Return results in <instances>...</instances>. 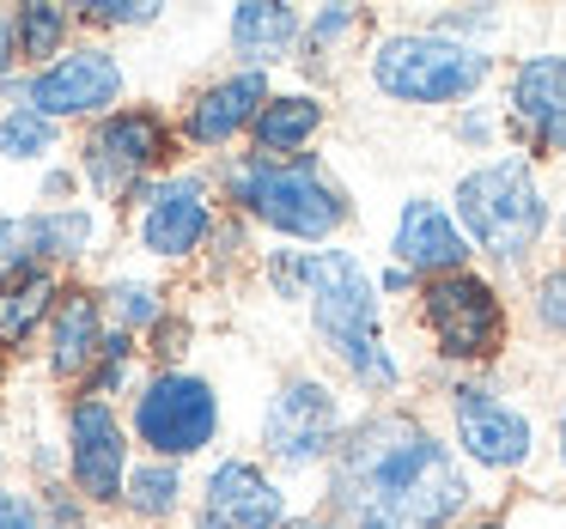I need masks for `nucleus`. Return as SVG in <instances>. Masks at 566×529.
<instances>
[{"label":"nucleus","mask_w":566,"mask_h":529,"mask_svg":"<svg viewBox=\"0 0 566 529\" xmlns=\"http://www.w3.org/2000/svg\"><path fill=\"white\" fill-rule=\"evenodd\" d=\"M354 25H359L354 7H329V13H317V19H311V50H317V55H323V50H335V43H342Z\"/></svg>","instance_id":"obj_30"},{"label":"nucleus","mask_w":566,"mask_h":529,"mask_svg":"<svg viewBox=\"0 0 566 529\" xmlns=\"http://www.w3.org/2000/svg\"><path fill=\"white\" fill-rule=\"evenodd\" d=\"M451 426H457V451L481 468H524L536 426L530 414H517L505 395H493L488 383H457L451 390Z\"/></svg>","instance_id":"obj_10"},{"label":"nucleus","mask_w":566,"mask_h":529,"mask_svg":"<svg viewBox=\"0 0 566 529\" xmlns=\"http://www.w3.org/2000/svg\"><path fill=\"white\" fill-rule=\"evenodd\" d=\"M0 152L7 159H43V152H55V123L38 116L31 104H19V110L0 116Z\"/></svg>","instance_id":"obj_25"},{"label":"nucleus","mask_w":566,"mask_h":529,"mask_svg":"<svg viewBox=\"0 0 566 529\" xmlns=\"http://www.w3.org/2000/svg\"><path fill=\"white\" fill-rule=\"evenodd\" d=\"M298 31H305V19H298L293 7L250 0V7H238V13H232V50L250 62V74H262L269 62H286V55H293Z\"/></svg>","instance_id":"obj_19"},{"label":"nucleus","mask_w":566,"mask_h":529,"mask_svg":"<svg viewBox=\"0 0 566 529\" xmlns=\"http://www.w3.org/2000/svg\"><path fill=\"white\" fill-rule=\"evenodd\" d=\"M262 104H269V74H250L244 67V74H232V80H213V86L189 104L184 135L196 140V147H226V140H238L244 128H256Z\"/></svg>","instance_id":"obj_17"},{"label":"nucleus","mask_w":566,"mask_h":529,"mask_svg":"<svg viewBox=\"0 0 566 529\" xmlns=\"http://www.w3.org/2000/svg\"><path fill=\"white\" fill-rule=\"evenodd\" d=\"M536 317L548 322L554 335H566V268H554L548 281L536 286Z\"/></svg>","instance_id":"obj_29"},{"label":"nucleus","mask_w":566,"mask_h":529,"mask_svg":"<svg viewBox=\"0 0 566 529\" xmlns=\"http://www.w3.org/2000/svg\"><path fill=\"white\" fill-rule=\"evenodd\" d=\"M19 62V31H13V13H0V74H13Z\"/></svg>","instance_id":"obj_32"},{"label":"nucleus","mask_w":566,"mask_h":529,"mask_svg":"<svg viewBox=\"0 0 566 529\" xmlns=\"http://www.w3.org/2000/svg\"><path fill=\"white\" fill-rule=\"evenodd\" d=\"M396 262L420 281H439V274H463L469 268V237L439 201L415 195L402 201V220H396V237H390Z\"/></svg>","instance_id":"obj_15"},{"label":"nucleus","mask_w":566,"mask_h":529,"mask_svg":"<svg viewBox=\"0 0 566 529\" xmlns=\"http://www.w3.org/2000/svg\"><path fill=\"white\" fill-rule=\"evenodd\" d=\"M201 529H213V523H208V517H201Z\"/></svg>","instance_id":"obj_37"},{"label":"nucleus","mask_w":566,"mask_h":529,"mask_svg":"<svg viewBox=\"0 0 566 529\" xmlns=\"http://www.w3.org/2000/svg\"><path fill=\"white\" fill-rule=\"evenodd\" d=\"M286 529H342V523H335V517H329V523H323V517H293Z\"/></svg>","instance_id":"obj_34"},{"label":"nucleus","mask_w":566,"mask_h":529,"mask_svg":"<svg viewBox=\"0 0 566 529\" xmlns=\"http://www.w3.org/2000/svg\"><path fill=\"white\" fill-rule=\"evenodd\" d=\"M342 529H451L469 511V468L408 414H366L329 456Z\"/></svg>","instance_id":"obj_1"},{"label":"nucleus","mask_w":566,"mask_h":529,"mask_svg":"<svg viewBox=\"0 0 566 529\" xmlns=\"http://www.w3.org/2000/svg\"><path fill=\"white\" fill-rule=\"evenodd\" d=\"M457 225L463 237L500 268L530 262L536 237L548 232V201L536 189V171L524 159H493L457 177Z\"/></svg>","instance_id":"obj_4"},{"label":"nucleus","mask_w":566,"mask_h":529,"mask_svg":"<svg viewBox=\"0 0 566 529\" xmlns=\"http://www.w3.org/2000/svg\"><path fill=\"white\" fill-rule=\"evenodd\" d=\"M262 444L286 468H311L323 456H335V444H342V402H335V390L323 378H286L274 390L269 414H262Z\"/></svg>","instance_id":"obj_8"},{"label":"nucleus","mask_w":566,"mask_h":529,"mask_svg":"<svg viewBox=\"0 0 566 529\" xmlns=\"http://www.w3.org/2000/svg\"><path fill=\"white\" fill-rule=\"evenodd\" d=\"M80 19L86 25H153L159 19V7H147V0H92V7H80Z\"/></svg>","instance_id":"obj_27"},{"label":"nucleus","mask_w":566,"mask_h":529,"mask_svg":"<svg viewBox=\"0 0 566 529\" xmlns=\"http://www.w3.org/2000/svg\"><path fill=\"white\" fill-rule=\"evenodd\" d=\"M408 286H415V274H408L402 262H396V268H390V274H384V281H378V293H408Z\"/></svg>","instance_id":"obj_33"},{"label":"nucleus","mask_w":566,"mask_h":529,"mask_svg":"<svg viewBox=\"0 0 566 529\" xmlns=\"http://www.w3.org/2000/svg\"><path fill=\"white\" fill-rule=\"evenodd\" d=\"M104 310L92 293H62V305H55L50 317V366L55 378H86L92 366L104 359Z\"/></svg>","instance_id":"obj_18"},{"label":"nucleus","mask_w":566,"mask_h":529,"mask_svg":"<svg viewBox=\"0 0 566 529\" xmlns=\"http://www.w3.org/2000/svg\"><path fill=\"white\" fill-rule=\"evenodd\" d=\"M560 468H566V408H560Z\"/></svg>","instance_id":"obj_35"},{"label":"nucleus","mask_w":566,"mask_h":529,"mask_svg":"<svg viewBox=\"0 0 566 529\" xmlns=\"http://www.w3.org/2000/svg\"><path fill=\"white\" fill-rule=\"evenodd\" d=\"M19 31V62H62V43H67V7H19L13 13Z\"/></svg>","instance_id":"obj_23"},{"label":"nucleus","mask_w":566,"mask_h":529,"mask_svg":"<svg viewBox=\"0 0 566 529\" xmlns=\"http://www.w3.org/2000/svg\"><path fill=\"white\" fill-rule=\"evenodd\" d=\"M111 310L128 335V329H140V322H159V293L140 286V281H123V286H111Z\"/></svg>","instance_id":"obj_26"},{"label":"nucleus","mask_w":566,"mask_h":529,"mask_svg":"<svg viewBox=\"0 0 566 529\" xmlns=\"http://www.w3.org/2000/svg\"><path fill=\"white\" fill-rule=\"evenodd\" d=\"M493 55L439 31H390L371 50V86L390 104H463L488 86Z\"/></svg>","instance_id":"obj_5"},{"label":"nucleus","mask_w":566,"mask_h":529,"mask_svg":"<svg viewBox=\"0 0 566 529\" xmlns=\"http://www.w3.org/2000/svg\"><path fill=\"white\" fill-rule=\"evenodd\" d=\"M67 475L98 505H116L128 487V432L98 395L67 408Z\"/></svg>","instance_id":"obj_11"},{"label":"nucleus","mask_w":566,"mask_h":529,"mask_svg":"<svg viewBox=\"0 0 566 529\" xmlns=\"http://www.w3.org/2000/svg\"><path fill=\"white\" fill-rule=\"evenodd\" d=\"M31 268V237H25V220H0V286L13 274Z\"/></svg>","instance_id":"obj_28"},{"label":"nucleus","mask_w":566,"mask_h":529,"mask_svg":"<svg viewBox=\"0 0 566 529\" xmlns=\"http://www.w3.org/2000/svg\"><path fill=\"white\" fill-rule=\"evenodd\" d=\"M0 529H43V511L25 499V493L0 487Z\"/></svg>","instance_id":"obj_31"},{"label":"nucleus","mask_w":566,"mask_h":529,"mask_svg":"<svg viewBox=\"0 0 566 529\" xmlns=\"http://www.w3.org/2000/svg\"><path fill=\"white\" fill-rule=\"evenodd\" d=\"M226 195L269 232L305 237V244H323L347 225V195L311 152H298V159H256L250 152V159L226 165Z\"/></svg>","instance_id":"obj_3"},{"label":"nucleus","mask_w":566,"mask_h":529,"mask_svg":"<svg viewBox=\"0 0 566 529\" xmlns=\"http://www.w3.org/2000/svg\"><path fill=\"white\" fill-rule=\"evenodd\" d=\"M317 128H323V104L311 92H281V98L262 104L250 140H256V159H298Z\"/></svg>","instance_id":"obj_20"},{"label":"nucleus","mask_w":566,"mask_h":529,"mask_svg":"<svg viewBox=\"0 0 566 529\" xmlns=\"http://www.w3.org/2000/svg\"><path fill=\"white\" fill-rule=\"evenodd\" d=\"M451 529H505V523H451Z\"/></svg>","instance_id":"obj_36"},{"label":"nucleus","mask_w":566,"mask_h":529,"mask_svg":"<svg viewBox=\"0 0 566 529\" xmlns=\"http://www.w3.org/2000/svg\"><path fill=\"white\" fill-rule=\"evenodd\" d=\"M274 286L286 298H305L311 322H317L323 347L354 371L359 390L390 395L402 383L390 347H384V322H378V281L354 250H311V256L274 262Z\"/></svg>","instance_id":"obj_2"},{"label":"nucleus","mask_w":566,"mask_h":529,"mask_svg":"<svg viewBox=\"0 0 566 529\" xmlns=\"http://www.w3.org/2000/svg\"><path fill=\"white\" fill-rule=\"evenodd\" d=\"M116 98H123V62L111 50H98V43H80L62 62L38 67L25 80V104L38 116H50V123H62V116H98Z\"/></svg>","instance_id":"obj_9"},{"label":"nucleus","mask_w":566,"mask_h":529,"mask_svg":"<svg viewBox=\"0 0 566 529\" xmlns=\"http://www.w3.org/2000/svg\"><path fill=\"white\" fill-rule=\"evenodd\" d=\"M213 232V201L201 177H165L147 195V213H140V244L159 262H184L201 250V237Z\"/></svg>","instance_id":"obj_14"},{"label":"nucleus","mask_w":566,"mask_h":529,"mask_svg":"<svg viewBox=\"0 0 566 529\" xmlns=\"http://www.w3.org/2000/svg\"><path fill=\"white\" fill-rule=\"evenodd\" d=\"M55 305H62L55 274H43V268L13 274V281L0 286V347H25L31 329H38L43 317H55Z\"/></svg>","instance_id":"obj_21"},{"label":"nucleus","mask_w":566,"mask_h":529,"mask_svg":"<svg viewBox=\"0 0 566 529\" xmlns=\"http://www.w3.org/2000/svg\"><path fill=\"white\" fill-rule=\"evenodd\" d=\"M171 159V128L153 110H116L98 123V135L86 140V171L104 195H123L140 183V171Z\"/></svg>","instance_id":"obj_12"},{"label":"nucleus","mask_w":566,"mask_h":529,"mask_svg":"<svg viewBox=\"0 0 566 529\" xmlns=\"http://www.w3.org/2000/svg\"><path fill=\"white\" fill-rule=\"evenodd\" d=\"M208 523L213 529H286V493L256 463L232 456L208 475Z\"/></svg>","instance_id":"obj_16"},{"label":"nucleus","mask_w":566,"mask_h":529,"mask_svg":"<svg viewBox=\"0 0 566 529\" xmlns=\"http://www.w3.org/2000/svg\"><path fill=\"white\" fill-rule=\"evenodd\" d=\"M123 499H128V511H140V517H171V511H177V499H184V475H177V463L128 468Z\"/></svg>","instance_id":"obj_24"},{"label":"nucleus","mask_w":566,"mask_h":529,"mask_svg":"<svg viewBox=\"0 0 566 529\" xmlns=\"http://www.w3.org/2000/svg\"><path fill=\"white\" fill-rule=\"evenodd\" d=\"M420 322H427L432 347L444 359H463L481 366L505 347V305L481 274H439V281H420Z\"/></svg>","instance_id":"obj_6"},{"label":"nucleus","mask_w":566,"mask_h":529,"mask_svg":"<svg viewBox=\"0 0 566 529\" xmlns=\"http://www.w3.org/2000/svg\"><path fill=\"white\" fill-rule=\"evenodd\" d=\"M505 128L517 135V147L566 159V55H530L512 67Z\"/></svg>","instance_id":"obj_13"},{"label":"nucleus","mask_w":566,"mask_h":529,"mask_svg":"<svg viewBox=\"0 0 566 529\" xmlns=\"http://www.w3.org/2000/svg\"><path fill=\"white\" fill-rule=\"evenodd\" d=\"M25 237H31V256H43V262H74V256H86V244H92V213H86V208L31 213V220H25Z\"/></svg>","instance_id":"obj_22"},{"label":"nucleus","mask_w":566,"mask_h":529,"mask_svg":"<svg viewBox=\"0 0 566 529\" xmlns=\"http://www.w3.org/2000/svg\"><path fill=\"white\" fill-rule=\"evenodd\" d=\"M135 432L159 463H184L220 432V395L196 371H159L135 402Z\"/></svg>","instance_id":"obj_7"}]
</instances>
